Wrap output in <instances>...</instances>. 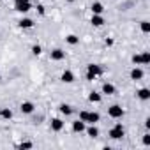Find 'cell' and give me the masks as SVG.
Segmentation results:
<instances>
[{
    "instance_id": "obj_22",
    "label": "cell",
    "mask_w": 150,
    "mask_h": 150,
    "mask_svg": "<svg viewBox=\"0 0 150 150\" xmlns=\"http://www.w3.org/2000/svg\"><path fill=\"white\" fill-rule=\"evenodd\" d=\"M146 64H150V53L148 51L141 53V65H146Z\"/></svg>"
},
{
    "instance_id": "obj_8",
    "label": "cell",
    "mask_w": 150,
    "mask_h": 150,
    "mask_svg": "<svg viewBox=\"0 0 150 150\" xmlns=\"http://www.w3.org/2000/svg\"><path fill=\"white\" fill-rule=\"evenodd\" d=\"M60 80H62L64 83H72V81H74V74H72V71H64L62 76H60Z\"/></svg>"
},
{
    "instance_id": "obj_16",
    "label": "cell",
    "mask_w": 150,
    "mask_h": 150,
    "mask_svg": "<svg viewBox=\"0 0 150 150\" xmlns=\"http://www.w3.org/2000/svg\"><path fill=\"white\" fill-rule=\"evenodd\" d=\"M138 97H139L141 101H148V99H150V90H148V88H139V90H138Z\"/></svg>"
},
{
    "instance_id": "obj_11",
    "label": "cell",
    "mask_w": 150,
    "mask_h": 150,
    "mask_svg": "<svg viewBox=\"0 0 150 150\" xmlns=\"http://www.w3.org/2000/svg\"><path fill=\"white\" fill-rule=\"evenodd\" d=\"M141 78H143V71H141L139 67H134V69L131 71V80L138 81V80H141Z\"/></svg>"
},
{
    "instance_id": "obj_9",
    "label": "cell",
    "mask_w": 150,
    "mask_h": 150,
    "mask_svg": "<svg viewBox=\"0 0 150 150\" xmlns=\"http://www.w3.org/2000/svg\"><path fill=\"white\" fill-rule=\"evenodd\" d=\"M72 131H74V132H83V131H85V122L80 120V118H78L76 122H72Z\"/></svg>"
},
{
    "instance_id": "obj_7",
    "label": "cell",
    "mask_w": 150,
    "mask_h": 150,
    "mask_svg": "<svg viewBox=\"0 0 150 150\" xmlns=\"http://www.w3.org/2000/svg\"><path fill=\"white\" fill-rule=\"evenodd\" d=\"M62 129H64V120H62V118H53V120H51V131L58 132V131H62Z\"/></svg>"
},
{
    "instance_id": "obj_19",
    "label": "cell",
    "mask_w": 150,
    "mask_h": 150,
    "mask_svg": "<svg viewBox=\"0 0 150 150\" xmlns=\"http://www.w3.org/2000/svg\"><path fill=\"white\" fill-rule=\"evenodd\" d=\"M0 117L6 118V120H9V118H13V111L9 108H0Z\"/></svg>"
},
{
    "instance_id": "obj_25",
    "label": "cell",
    "mask_w": 150,
    "mask_h": 150,
    "mask_svg": "<svg viewBox=\"0 0 150 150\" xmlns=\"http://www.w3.org/2000/svg\"><path fill=\"white\" fill-rule=\"evenodd\" d=\"M32 146H34V143H30V141H25V143L18 145V148H32Z\"/></svg>"
},
{
    "instance_id": "obj_6",
    "label": "cell",
    "mask_w": 150,
    "mask_h": 150,
    "mask_svg": "<svg viewBox=\"0 0 150 150\" xmlns=\"http://www.w3.org/2000/svg\"><path fill=\"white\" fill-rule=\"evenodd\" d=\"M20 110H21V113H25V115H30V113H34V104H32L30 101H25V103H21Z\"/></svg>"
},
{
    "instance_id": "obj_21",
    "label": "cell",
    "mask_w": 150,
    "mask_h": 150,
    "mask_svg": "<svg viewBox=\"0 0 150 150\" xmlns=\"http://www.w3.org/2000/svg\"><path fill=\"white\" fill-rule=\"evenodd\" d=\"M65 41H67L69 44H72V46H74V44H78V42H80V39H78L76 35H74V34H71V35H67V37H65Z\"/></svg>"
},
{
    "instance_id": "obj_31",
    "label": "cell",
    "mask_w": 150,
    "mask_h": 150,
    "mask_svg": "<svg viewBox=\"0 0 150 150\" xmlns=\"http://www.w3.org/2000/svg\"><path fill=\"white\" fill-rule=\"evenodd\" d=\"M67 2H74V0H67Z\"/></svg>"
},
{
    "instance_id": "obj_14",
    "label": "cell",
    "mask_w": 150,
    "mask_h": 150,
    "mask_svg": "<svg viewBox=\"0 0 150 150\" xmlns=\"http://www.w3.org/2000/svg\"><path fill=\"white\" fill-rule=\"evenodd\" d=\"M104 13V6L101 2H94L92 4V14H103Z\"/></svg>"
},
{
    "instance_id": "obj_10",
    "label": "cell",
    "mask_w": 150,
    "mask_h": 150,
    "mask_svg": "<svg viewBox=\"0 0 150 150\" xmlns=\"http://www.w3.org/2000/svg\"><path fill=\"white\" fill-rule=\"evenodd\" d=\"M90 23H92L94 27H103V25H104V18H103L101 14H92Z\"/></svg>"
},
{
    "instance_id": "obj_18",
    "label": "cell",
    "mask_w": 150,
    "mask_h": 150,
    "mask_svg": "<svg viewBox=\"0 0 150 150\" xmlns=\"http://www.w3.org/2000/svg\"><path fill=\"white\" fill-rule=\"evenodd\" d=\"M58 110H60V113H62V115H65V117L72 115V108H71L69 104H60V106H58Z\"/></svg>"
},
{
    "instance_id": "obj_15",
    "label": "cell",
    "mask_w": 150,
    "mask_h": 150,
    "mask_svg": "<svg viewBox=\"0 0 150 150\" xmlns=\"http://www.w3.org/2000/svg\"><path fill=\"white\" fill-rule=\"evenodd\" d=\"M103 94H106V96H113V94H115V85H111V83H104V85H103Z\"/></svg>"
},
{
    "instance_id": "obj_17",
    "label": "cell",
    "mask_w": 150,
    "mask_h": 150,
    "mask_svg": "<svg viewBox=\"0 0 150 150\" xmlns=\"http://www.w3.org/2000/svg\"><path fill=\"white\" fill-rule=\"evenodd\" d=\"M85 129H87V134H88L90 138H97V136H99V129L96 127V124H92L90 127H85Z\"/></svg>"
},
{
    "instance_id": "obj_23",
    "label": "cell",
    "mask_w": 150,
    "mask_h": 150,
    "mask_svg": "<svg viewBox=\"0 0 150 150\" xmlns=\"http://www.w3.org/2000/svg\"><path fill=\"white\" fill-rule=\"evenodd\" d=\"M141 30H143L145 34H148V32H150V23H148V21H141Z\"/></svg>"
},
{
    "instance_id": "obj_26",
    "label": "cell",
    "mask_w": 150,
    "mask_h": 150,
    "mask_svg": "<svg viewBox=\"0 0 150 150\" xmlns=\"http://www.w3.org/2000/svg\"><path fill=\"white\" fill-rule=\"evenodd\" d=\"M87 117H88V111H80V120H83L87 124Z\"/></svg>"
},
{
    "instance_id": "obj_5",
    "label": "cell",
    "mask_w": 150,
    "mask_h": 150,
    "mask_svg": "<svg viewBox=\"0 0 150 150\" xmlns=\"http://www.w3.org/2000/svg\"><path fill=\"white\" fill-rule=\"evenodd\" d=\"M50 57H51V60L60 62V60H64V58H65V51H62L60 48H57V50H53V51L50 53Z\"/></svg>"
},
{
    "instance_id": "obj_20",
    "label": "cell",
    "mask_w": 150,
    "mask_h": 150,
    "mask_svg": "<svg viewBox=\"0 0 150 150\" xmlns=\"http://www.w3.org/2000/svg\"><path fill=\"white\" fill-rule=\"evenodd\" d=\"M101 94H97V92H90V96H88V101L90 103H101Z\"/></svg>"
},
{
    "instance_id": "obj_29",
    "label": "cell",
    "mask_w": 150,
    "mask_h": 150,
    "mask_svg": "<svg viewBox=\"0 0 150 150\" xmlns=\"http://www.w3.org/2000/svg\"><path fill=\"white\" fill-rule=\"evenodd\" d=\"M37 11H39V14H44V6H37Z\"/></svg>"
},
{
    "instance_id": "obj_28",
    "label": "cell",
    "mask_w": 150,
    "mask_h": 150,
    "mask_svg": "<svg viewBox=\"0 0 150 150\" xmlns=\"http://www.w3.org/2000/svg\"><path fill=\"white\" fill-rule=\"evenodd\" d=\"M143 145H146V146L150 145V134H148V132H146V134L143 136Z\"/></svg>"
},
{
    "instance_id": "obj_3",
    "label": "cell",
    "mask_w": 150,
    "mask_h": 150,
    "mask_svg": "<svg viewBox=\"0 0 150 150\" xmlns=\"http://www.w3.org/2000/svg\"><path fill=\"white\" fill-rule=\"evenodd\" d=\"M108 134H110V138H111V139H120V138H124L125 131H124L122 124H115V127H111Z\"/></svg>"
},
{
    "instance_id": "obj_12",
    "label": "cell",
    "mask_w": 150,
    "mask_h": 150,
    "mask_svg": "<svg viewBox=\"0 0 150 150\" xmlns=\"http://www.w3.org/2000/svg\"><path fill=\"white\" fill-rule=\"evenodd\" d=\"M18 25H20V28H32V27H34V21H32L30 18H21V20L18 21Z\"/></svg>"
},
{
    "instance_id": "obj_1",
    "label": "cell",
    "mask_w": 150,
    "mask_h": 150,
    "mask_svg": "<svg viewBox=\"0 0 150 150\" xmlns=\"http://www.w3.org/2000/svg\"><path fill=\"white\" fill-rule=\"evenodd\" d=\"M103 74V67L99 64H88L87 65V80L88 81H94L97 76H101Z\"/></svg>"
},
{
    "instance_id": "obj_4",
    "label": "cell",
    "mask_w": 150,
    "mask_h": 150,
    "mask_svg": "<svg viewBox=\"0 0 150 150\" xmlns=\"http://www.w3.org/2000/svg\"><path fill=\"white\" fill-rule=\"evenodd\" d=\"M124 108L122 106H118V104H113V106H110L108 108V115L111 117V118H122L124 117Z\"/></svg>"
},
{
    "instance_id": "obj_2",
    "label": "cell",
    "mask_w": 150,
    "mask_h": 150,
    "mask_svg": "<svg viewBox=\"0 0 150 150\" xmlns=\"http://www.w3.org/2000/svg\"><path fill=\"white\" fill-rule=\"evenodd\" d=\"M14 9L18 13H28L32 9L30 0H14Z\"/></svg>"
},
{
    "instance_id": "obj_27",
    "label": "cell",
    "mask_w": 150,
    "mask_h": 150,
    "mask_svg": "<svg viewBox=\"0 0 150 150\" xmlns=\"http://www.w3.org/2000/svg\"><path fill=\"white\" fill-rule=\"evenodd\" d=\"M132 62H134L136 65H139V64H141V55H134V57H132Z\"/></svg>"
},
{
    "instance_id": "obj_13",
    "label": "cell",
    "mask_w": 150,
    "mask_h": 150,
    "mask_svg": "<svg viewBox=\"0 0 150 150\" xmlns=\"http://www.w3.org/2000/svg\"><path fill=\"white\" fill-rule=\"evenodd\" d=\"M99 118H101V115H99L97 111H88L87 122H88V124H97V122H99Z\"/></svg>"
},
{
    "instance_id": "obj_30",
    "label": "cell",
    "mask_w": 150,
    "mask_h": 150,
    "mask_svg": "<svg viewBox=\"0 0 150 150\" xmlns=\"http://www.w3.org/2000/svg\"><path fill=\"white\" fill-rule=\"evenodd\" d=\"M145 127H146V129H150V118H146V120H145Z\"/></svg>"
},
{
    "instance_id": "obj_24",
    "label": "cell",
    "mask_w": 150,
    "mask_h": 150,
    "mask_svg": "<svg viewBox=\"0 0 150 150\" xmlns=\"http://www.w3.org/2000/svg\"><path fill=\"white\" fill-rule=\"evenodd\" d=\"M32 53H34V55H41V53H42V48H41L39 44H35V46H32Z\"/></svg>"
}]
</instances>
